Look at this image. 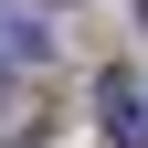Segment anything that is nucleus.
I'll use <instances>...</instances> for the list:
<instances>
[{"instance_id":"f257e3e1","label":"nucleus","mask_w":148,"mask_h":148,"mask_svg":"<svg viewBox=\"0 0 148 148\" xmlns=\"http://www.w3.org/2000/svg\"><path fill=\"white\" fill-rule=\"evenodd\" d=\"M95 106H106V138H116V148H148V95H138V74H95Z\"/></svg>"},{"instance_id":"f03ea898","label":"nucleus","mask_w":148,"mask_h":148,"mask_svg":"<svg viewBox=\"0 0 148 148\" xmlns=\"http://www.w3.org/2000/svg\"><path fill=\"white\" fill-rule=\"evenodd\" d=\"M42 11H0V53H11V64H42Z\"/></svg>"},{"instance_id":"7ed1b4c3","label":"nucleus","mask_w":148,"mask_h":148,"mask_svg":"<svg viewBox=\"0 0 148 148\" xmlns=\"http://www.w3.org/2000/svg\"><path fill=\"white\" fill-rule=\"evenodd\" d=\"M32 127H42V106H21V95H0V148H21Z\"/></svg>"},{"instance_id":"20e7f679","label":"nucleus","mask_w":148,"mask_h":148,"mask_svg":"<svg viewBox=\"0 0 148 148\" xmlns=\"http://www.w3.org/2000/svg\"><path fill=\"white\" fill-rule=\"evenodd\" d=\"M138 11H148V0H138Z\"/></svg>"}]
</instances>
